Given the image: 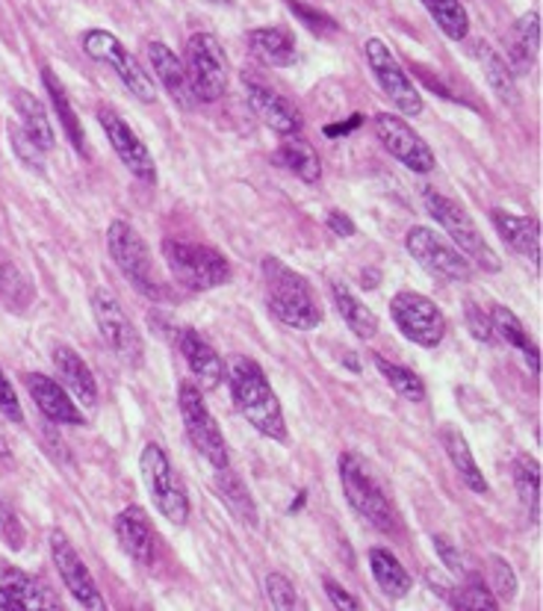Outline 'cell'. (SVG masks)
<instances>
[{
	"instance_id": "22",
	"label": "cell",
	"mask_w": 543,
	"mask_h": 611,
	"mask_svg": "<svg viewBox=\"0 0 543 611\" xmlns=\"http://www.w3.org/2000/svg\"><path fill=\"white\" fill-rule=\"evenodd\" d=\"M490 219H494V228L505 243L511 245L517 254H523L529 263L541 266V222L534 216H517L496 207V210H490Z\"/></svg>"
},
{
	"instance_id": "12",
	"label": "cell",
	"mask_w": 543,
	"mask_h": 611,
	"mask_svg": "<svg viewBox=\"0 0 543 611\" xmlns=\"http://www.w3.org/2000/svg\"><path fill=\"white\" fill-rule=\"evenodd\" d=\"M367 50V62L372 68V74L379 80V87L384 89V95L396 104L398 113H405V116H419L423 113V95H419V89L414 87V80L407 78V71L402 68L396 57H393V50L384 45L381 39H367L363 45Z\"/></svg>"
},
{
	"instance_id": "38",
	"label": "cell",
	"mask_w": 543,
	"mask_h": 611,
	"mask_svg": "<svg viewBox=\"0 0 543 611\" xmlns=\"http://www.w3.org/2000/svg\"><path fill=\"white\" fill-rule=\"evenodd\" d=\"M376 367H379L381 376L388 379L390 388L396 390L402 399H407V402H423L426 399V384H423V379H419L414 369L398 367V364H390L384 358H376Z\"/></svg>"
},
{
	"instance_id": "41",
	"label": "cell",
	"mask_w": 543,
	"mask_h": 611,
	"mask_svg": "<svg viewBox=\"0 0 543 611\" xmlns=\"http://www.w3.org/2000/svg\"><path fill=\"white\" fill-rule=\"evenodd\" d=\"M0 296H7L10 304H15V308H24V304H30V299H33V287H30L27 278L21 275L19 266H12V263H3V266H0Z\"/></svg>"
},
{
	"instance_id": "54",
	"label": "cell",
	"mask_w": 543,
	"mask_h": 611,
	"mask_svg": "<svg viewBox=\"0 0 543 611\" xmlns=\"http://www.w3.org/2000/svg\"><path fill=\"white\" fill-rule=\"evenodd\" d=\"M3 458H10V443H7V437L0 435V461H3Z\"/></svg>"
},
{
	"instance_id": "4",
	"label": "cell",
	"mask_w": 543,
	"mask_h": 611,
	"mask_svg": "<svg viewBox=\"0 0 543 611\" xmlns=\"http://www.w3.org/2000/svg\"><path fill=\"white\" fill-rule=\"evenodd\" d=\"M423 201H426V210L437 219V224L449 233V240L455 245L458 252L464 254L466 261H473L478 269L485 272H499L502 269V261H499V254L485 243V237L482 231L475 228V222L470 219L464 207L447 195H440L437 189H426L423 195Z\"/></svg>"
},
{
	"instance_id": "26",
	"label": "cell",
	"mask_w": 543,
	"mask_h": 611,
	"mask_svg": "<svg viewBox=\"0 0 543 611\" xmlns=\"http://www.w3.org/2000/svg\"><path fill=\"white\" fill-rule=\"evenodd\" d=\"M249 48L263 66L287 68L292 66L299 54H296V42H292L290 30L284 27H257L249 33Z\"/></svg>"
},
{
	"instance_id": "19",
	"label": "cell",
	"mask_w": 543,
	"mask_h": 611,
	"mask_svg": "<svg viewBox=\"0 0 543 611\" xmlns=\"http://www.w3.org/2000/svg\"><path fill=\"white\" fill-rule=\"evenodd\" d=\"M245 92H249V104L257 116L263 118V125H269L272 130H278L284 136H292L301 130V113L292 107L290 101L278 95L275 89L263 87L261 80H254L245 74L243 78Z\"/></svg>"
},
{
	"instance_id": "6",
	"label": "cell",
	"mask_w": 543,
	"mask_h": 611,
	"mask_svg": "<svg viewBox=\"0 0 543 611\" xmlns=\"http://www.w3.org/2000/svg\"><path fill=\"white\" fill-rule=\"evenodd\" d=\"M139 473H142L148 494L154 499L157 511L169 523L184 526L189 520V496H186L184 485H181V479L172 470V461L160 443H146L142 456H139Z\"/></svg>"
},
{
	"instance_id": "53",
	"label": "cell",
	"mask_w": 543,
	"mask_h": 611,
	"mask_svg": "<svg viewBox=\"0 0 543 611\" xmlns=\"http://www.w3.org/2000/svg\"><path fill=\"white\" fill-rule=\"evenodd\" d=\"M0 611H15V602H12L10 591L3 585H0Z\"/></svg>"
},
{
	"instance_id": "43",
	"label": "cell",
	"mask_w": 543,
	"mask_h": 611,
	"mask_svg": "<svg viewBox=\"0 0 543 611\" xmlns=\"http://www.w3.org/2000/svg\"><path fill=\"white\" fill-rule=\"evenodd\" d=\"M266 593H269V602L275 609H304V602L299 600V593L284 573L266 576Z\"/></svg>"
},
{
	"instance_id": "7",
	"label": "cell",
	"mask_w": 543,
	"mask_h": 611,
	"mask_svg": "<svg viewBox=\"0 0 543 611\" xmlns=\"http://www.w3.org/2000/svg\"><path fill=\"white\" fill-rule=\"evenodd\" d=\"M339 482H343V494H346L351 508L369 526H376L381 532H390L396 526V517H393L388 496L376 485V479L367 470V464L360 461V456H355V452H343L339 456Z\"/></svg>"
},
{
	"instance_id": "46",
	"label": "cell",
	"mask_w": 543,
	"mask_h": 611,
	"mask_svg": "<svg viewBox=\"0 0 543 611\" xmlns=\"http://www.w3.org/2000/svg\"><path fill=\"white\" fill-rule=\"evenodd\" d=\"M0 414L10 419V423H15V426H21V423H24V411H21V402H19V396H15V390H12L10 379L3 376V369H0Z\"/></svg>"
},
{
	"instance_id": "8",
	"label": "cell",
	"mask_w": 543,
	"mask_h": 611,
	"mask_svg": "<svg viewBox=\"0 0 543 611\" xmlns=\"http://www.w3.org/2000/svg\"><path fill=\"white\" fill-rule=\"evenodd\" d=\"M390 313H393V322L398 325V331L411 343L423 346V349H435L447 337V316L423 292H396L393 301H390Z\"/></svg>"
},
{
	"instance_id": "51",
	"label": "cell",
	"mask_w": 543,
	"mask_h": 611,
	"mask_svg": "<svg viewBox=\"0 0 543 611\" xmlns=\"http://www.w3.org/2000/svg\"><path fill=\"white\" fill-rule=\"evenodd\" d=\"M328 231L334 237H355V222L346 214L334 210V214H328Z\"/></svg>"
},
{
	"instance_id": "49",
	"label": "cell",
	"mask_w": 543,
	"mask_h": 611,
	"mask_svg": "<svg viewBox=\"0 0 543 611\" xmlns=\"http://www.w3.org/2000/svg\"><path fill=\"white\" fill-rule=\"evenodd\" d=\"M466 325H470V331H473L475 339H485V343H490V339H494L490 316H487L485 311H478L475 304H470V308H466Z\"/></svg>"
},
{
	"instance_id": "50",
	"label": "cell",
	"mask_w": 543,
	"mask_h": 611,
	"mask_svg": "<svg viewBox=\"0 0 543 611\" xmlns=\"http://www.w3.org/2000/svg\"><path fill=\"white\" fill-rule=\"evenodd\" d=\"M325 593H328V600L334 609H346V611H358L360 609V600H355L346 588L334 579H325Z\"/></svg>"
},
{
	"instance_id": "40",
	"label": "cell",
	"mask_w": 543,
	"mask_h": 611,
	"mask_svg": "<svg viewBox=\"0 0 543 611\" xmlns=\"http://www.w3.org/2000/svg\"><path fill=\"white\" fill-rule=\"evenodd\" d=\"M452 606L455 609H490L496 611L502 602L496 600V593L487 588L482 579H470L466 585H461L452 597Z\"/></svg>"
},
{
	"instance_id": "24",
	"label": "cell",
	"mask_w": 543,
	"mask_h": 611,
	"mask_svg": "<svg viewBox=\"0 0 543 611\" xmlns=\"http://www.w3.org/2000/svg\"><path fill=\"white\" fill-rule=\"evenodd\" d=\"M505 48H508V66L515 74H525L538 59V48H541V12L532 10L520 15L515 30L505 36Z\"/></svg>"
},
{
	"instance_id": "33",
	"label": "cell",
	"mask_w": 543,
	"mask_h": 611,
	"mask_svg": "<svg viewBox=\"0 0 543 611\" xmlns=\"http://www.w3.org/2000/svg\"><path fill=\"white\" fill-rule=\"evenodd\" d=\"M275 163L284 165L287 172H292L304 184H316L322 177L320 154L304 139H287V142H281V148L275 151Z\"/></svg>"
},
{
	"instance_id": "10",
	"label": "cell",
	"mask_w": 543,
	"mask_h": 611,
	"mask_svg": "<svg viewBox=\"0 0 543 611\" xmlns=\"http://www.w3.org/2000/svg\"><path fill=\"white\" fill-rule=\"evenodd\" d=\"M83 50H86L92 59H97V62L113 68L118 74V80L130 89V95L146 101V104L154 101L157 95L151 78H148L146 71H142V66L136 62L134 54H130L109 30H86V33H83Z\"/></svg>"
},
{
	"instance_id": "3",
	"label": "cell",
	"mask_w": 543,
	"mask_h": 611,
	"mask_svg": "<svg viewBox=\"0 0 543 611\" xmlns=\"http://www.w3.org/2000/svg\"><path fill=\"white\" fill-rule=\"evenodd\" d=\"M163 261L169 272L175 275V281L186 290H216V287L231 281V263L222 252H216L210 245L184 243L175 237H165Z\"/></svg>"
},
{
	"instance_id": "27",
	"label": "cell",
	"mask_w": 543,
	"mask_h": 611,
	"mask_svg": "<svg viewBox=\"0 0 543 611\" xmlns=\"http://www.w3.org/2000/svg\"><path fill=\"white\" fill-rule=\"evenodd\" d=\"M473 57L478 59V66L485 71L487 87L494 89L496 97L505 104H520V92H517V80L511 66L505 62V57L496 48H490L487 42H473Z\"/></svg>"
},
{
	"instance_id": "11",
	"label": "cell",
	"mask_w": 543,
	"mask_h": 611,
	"mask_svg": "<svg viewBox=\"0 0 543 611\" xmlns=\"http://www.w3.org/2000/svg\"><path fill=\"white\" fill-rule=\"evenodd\" d=\"M177 402H181V417H184L186 435L193 440V447L201 452V458H207L216 470L231 464L222 428L216 426L210 407H207V402L201 399V390L193 388V384H184Z\"/></svg>"
},
{
	"instance_id": "52",
	"label": "cell",
	"mask_w": 543,
	"mask_h": 611,
	"mask_svg": "<svg viewBox=\"0 0 543 611\" xmlns=\"http://www.w3.org/2000/svg\"><path fill=\"white\" fill-rule=\"evenodd\" d=\"M360 118L363 116H351L346 125H331V127H325V136H346V134H351L355 127L360 125Z\"/></svg>"
},
{
	"instance_id": "18",
	"label": "cell",
	"mask_w": 543,
	"mask_h": 611,
	"mask_svg": "<svg viewBox=\"0 0 543 611\" xmlns=\"http://www.w3.org/2000/svg\"><path fill=\"white\" fill-rule=\"evenodd\" d=\"M116 538L136 564L142 567H151L154 564L157 553V532L151 520H148L146 508L139 505H127L125 511H118L116 517Z\"/></svg>"
},
{
	"instance_id": "23",
	"label": "cell",
	"mask_w": 543,
	"mask_h": 611,
	"mask_svg": "<svg viewBox=\"0 0 543 611\" xmlns=\"http://www.w3.org/2000/svg\"><path fill=\"white\" fill-rule=\"evenodd\" d=\"M148 62L154 68L157 80L163 83L165 92L172 95L177 107L184 109H193L195 107V97L189 92V83H186V71H184V62L177 59V54L165 42H148Z\"/></svg>"
},
{
	"instance_id": "28",
	"label": "cell",
	"mask_w": 543,
	"mask_h": 611,
	"mask_svg": "<svg viewBox=\"0 0 543 611\" xmlns=\"http://www.w3.org/2000/svg\"><path fill=\"white\" fill-rule=\"evenodd\" d=\"M3 588L10 591L15 611L30 609H59V600L50 593L45 583H39L36 576L19 570V567H7L3 570Z\"/></svg>"
},
{
	"instance_id": "48",
	"label": "cell",
	"mask_w": 543,
	"mask_h": 611,
	"mask_svg": "<svg viewBox=\"0 0 543 611\" xmlns=\"http://www.w3.org/2000/svg\"><path fill=\"white\" fill-rule=\"evenodd\" d=\"M0 526H3V534H7L12 550H21L24 546V529H21L15 511H10V505H0Z\"/></svg>"
},
{
	"instance_id": "39",
	"label": "cell",
	"mask_w": 543,
	"mask_h": 611,
	"mask_svg": "<svg viewBox=\"0 0 543 611\" xmlns=\"http://www.w3.org/2000/svg\"><path fill=\"white\" fill-rule=\"evenodd\" d=\"M490 328H494V337H499L502 343H508L511 349H520V351H529L534 346L529 334H525L523 322L517 320L515 313L502 308V304H496L494 311H490Z\"/></svg>"
},
{
	"instance_id": "37",
	"label": "cell",
	"mask_w": 543,
	"mask_h": 611,
	"mask_svg": "<svg viewBox=\"0 0 543 611\" xmlns=\"http://www.w3.org/2000/svg\"><path fill=\"white\" fill-rule=\"evenodd\" d=\"M423 7L452 42H464L470 36V15L461 0H423Z\"/></svg>"
},
{
	"instance_id": "9",
	"label": "cell",
	"mask_w": 543,
	"mask_h": 611,
	"mask_svg": "<svg viewBox=\"0 0 543 611\" xmlns=\"http://www.w3.org/2000/svg\"><path fill=\"white\" fill-rule=\"evenodd\" d=\"M405 249L423 269L443 278V281H470L473 278V263L466 261L447 237H440L426 224H414L407 231Z\"/></svg>"
},
{
	"instance_id": "42",
	"label": "cell",
	"mask_w": 543,
	"mask_h": 611,
	"mask_svg": "<svg viewBox=\"0 0 543 611\" xmlns=\"http://www.w3.org/2000/svg\"><path fill=\"white\" fill-rule=\"evenodd\" d=\"M287 7H290L292 15H296L304 27L311 30V33H316V36H334V33L339 30V24L331 19V15H325V12H320V10H313V7L301 3V0H287Z\"/></svg>"
},
{
	"instance_id": "55",
	"label": "cell",
	"mask_w": 543,
	"mask_h": 611,
	"mask_svg": "<svg viewBox=\"0 0 543 611\" xmlns=\"http://www.w3.org/2000/svg\"><path fill=\"white\" fill-rule=\"evenodd\" d=\"M213 3H228V0H213Z\"/></svg>"
},
{
	"instance_id": "20",
	"label": "cell",
	"mask_w": 543,
	"mask_h": 611,
	"mask_svg": "<svg viewBox=\"0 0 543 611\" xmlns=\"http://www.w3.org/2000/svg\"><path fill=\"white\" fill-rule=\"evenodd\" d=\"M24 384H27L30 396H33V402L39 405V411L50 423H59V426H83L86 423L83 414L78 411V405L68 399L66 388L57 384L54 379L42 376V372H27Z\"/></svg>"
},
{
	"instance_id": "29",
	"label": "cell",
	"mask_w": 543,
	"mask_h": 611,
	"mask_svg": "<svg viewBox=\"0 0 543 611\" xmlns=\"http://www.w3.org/2000/svg\"><path fill=\"white\" fill-rule=\"evenodd\" d=\"M12 104H15V113H19L24 134H27L42 151H50L54 142H57V136H54V125H50L45 104H42L36 95H30L27 89H15Z\"/></svg>"
},
{
	"instance_id": "36",
	"label": "cell",
	"mask_w": 543,
	"mask_h": 611,
	"mask_svg": "<svg viewBox=\"0 0 543 611\" xmlns=\"http://www.w3.org/2000/svg\"><path fill=\"white\" fill-rule=\"evenodd\" d=\"M515 485L532 523L541 520V464L532 456L515 458Z\"/></svg>"
},
{
	"instance_id": "21",
	"label": "cell",
	"mask_w": 543,
	"mask_h": 611,
	"mask_svg": "<svg viewBox=\"0 0 543 611\" xmlns=\"http://www.w3.org/2000/svg\"><path fill=\"white\" fill-rule=\"evenodd\" d=\"M175 339H177V349H181V355H184L189 369H193V376L198 379V384H201L204 390L219 388L228 372H224L222 358L216 355L213 346H210V343L193 328H181Z\"/></svg>"
},
{
	"instance_id": "32",
	"label": "cell",
	"mask_w": 543,
	"mask_h": 611,
	"mask_svg": "<svg viewBox=\"0 0 543 611\" xmlns=\"http://www.w3.org/2000/svg\"><path fill=\"white\" fill-rule=\"evenodd\" d=\"M331 299H334V304H337L343 322H346L360 339L376 337V331H379V316L369 311L367 304H363V301H360L346 284H331Z\"/></svg>"
},
{
	"instance_id": "31",
	"label": "cell",
	"mask_w": 543,
	"mask_h": 611,
	"mask_svg": "<svg viewBox=\"0 0 543 611\" xmlns=\"http://www.w3.org/2000/svg\"><path fill=\"white\" fill-rule=\"evenodd\" d=\"M369 570L376 576L381 591L388 593V597H393V600H402V597H407V591L414 588L411 573H407L396 555L390 553V550H384V546H372V550H369Z\"/></svg>"
},
{
	"instance_id": "15",
	"label": "cell",
	"mask_w": 543,
	"mask_h": 611,
	"mask_svg": "<svg viewBox=\"0 0 543 611\" xmlns=\"http://www.w3.org/2000/svg\"><path fill=\"white\" fill-rule=\"evenodd\" d=\"M372 125H376L381 146L388 148L405 169L417 172V175H428L437 165L435 151L428 148V142H423V136L407 125L405 118L393 116V113H379Z\"/></svg>"
},
{
	"instance_id": "44",
	"label": "cell",
	"mask_w": 543,
	"mask_h": 611,
	"mask_svg": "<svg viewBox=\"0 0 543 611\" xmlns=\"http://www.w3.org/2000/svg\"><path fill=\"white\" fill-rule=\"evenodd\" d=\"M10 142H12V151H15V157H19L21 163L27 165V169H36V172H42L45 169V151H42L33 139H30L27 134H24V127H10Z\"/></svg>"
},
{
	"instance_id": "35",
	"label": "cell",
	"mask_w": 543,
	"mask_h": 611,
	"mask_svg": "<svg viewBox=\"0 0 543 611\" xmlns=\"http://www.w3.org/2000/svg\"><path fill=\"white\" fill-rule=\"evenodd\" d=\"M42 80H45V89H48L50 104H54V113L59 116V125H62V130H66L71 148H74L78 154H86V139H83V127H80L78 113H74V107H71V101H68L66 89L59 87L50 68H45V71H42Z\"/></svg>"
},
{
	"instance_id": "17",
	"label": "cell",
	"mask_w": 543,
	"mask_h": 611,
	"mask_svg": "<svg viewBox=\"0 0 543 611\" xmlns=\"http://www.w3.org/2000/svg\"><path fill=\"white\" fill-rule=\"evenodd\" d=\"M97 118H101V127H104V134H107V142L113 146L118 160L125 163L127 172H130L134 177H139V181H146V184H154L157 181L154 157L148 154L146 142L130 130V125H127L125 118L109 107L97 109Z\"/></svg>"
},
{
	"instance_id": "47",
	"label": "cell",
	"mask_w": 543,
	"mask_h": 611,
	"mask_svg": "<svg viewBox=\"0 0 543 611\" xmlns=\"http://www.w3.org/2000/svg\"><path fill=\"white\" fill-rule=\"evenodd\" d=\"M435 550H437V555H440V562L447 564L449 570L455 573V576H464V573H466L464 558H461L458 546L449 541L447 534H435Z\"/></svg>"
},
{
	"instance_id": "45",
	"label": "cell",
	"mask_w": 543,
	"mask_h": 611,
	"mask_svg": "<svg viewBox=\"0 0 543 611\" xmlns=\"http://www.w3.org/2000/svg\"><path fill=\"white\" fill-rule=\"evenodd\" d=\"M490 579H494V593L499 602L511 600L517 593L515 570H511V564L505 562V558H499V555L490 558Z\"/></svg>"
},
{
	"instance_id": "30",
	"label": "cell",
	"mask_w": 543,
	"mask_h": 611,
	"mask_svg": "<svg viewBox=\"0 0 543 611\" xmlns=\"http://www.w3.org/2000/svg\"><path fill=\"white\" fill-rule=\"evenodd\" d=\"M440 440H443V449H447L449 461L455 464L458 475L464 479V485L473 491V494H482L485 496L487 491H490V485H487L485 473L478 470V464H475L473 452H470V443H466V437L458 431V428L452 426H443V431H440Z\"/></svg>"
},
{
	"instance_id": "14",
	"label": "cell",
	"mask_w": 543,
	"mask_h": 611,
	"mask_svg": "<svg viewBox=\"0 0 543 611\" xmlns=\"http://www.w3.org/2000/svg\"><path fill=\"white\" fill-rule=\"evenodd\" d=\"M107 245L118 272L127 281L134 284L136 290L146 296H157V278L154 266H151V252H148L146 240L136 233L127 222H113L107 228Z\"/></svg>"
},
{
	"instance_id": "25",
	"label": "cell",
	"mask_w": 543,
	"mask_h": 611,
	"mask_svg": "<svg viewBox=\"0 0 543 611\" xmlns=\"http://www.w3.org/2000/svg\"><path fill=\"white\" fill-rule=\"evenodd\" d=\"M54 364H57L59 379H62V388L71 390L78 402H83L86 407H95L97 402V384L92 379V369L83 364L78 351L71 346H57L54 349Z\"/></svg>"
},
{
	"instance_id": "1",
	"label": "cell",
	"mask_w": 543,
	"mask_h": 611,
	"mask_svg": "<svg viewBox=\"0 0 543 611\" xmlns=\"http://www.w3.org/2000/svg\"><path fill=\"white\" fill-rule=\"evenodd\" d=\"M231 396L236 411L252 423L261 435L272 440H287V423H284L281 402L275 396L266 372L252 358H240L231 369Z\"/></svg>"
},
{
	"instance_id": "5",
	"label": "cell",
	"mask_w": 543,
	"mask_h": 611,
	"mask_svg": "<svg viewBox=\"0 0 543 611\" xmlns=\"http://www.w3.org/2000/svg\"><path fill=\"white\" fill-rule=\"evenodd\" d=\"M186 83L195 104H213L228 89V59L213 33H195L186 42Z\"/></svg>"
},
{
	"instance_id": "16",
	"label": "cell",
	"mask_w": 543,
	"mask_h": 611,
	"mask_svg": "<svg viewBox=\"0 0 543 611\" xmlns=\"http://www.w3.org/2000/svg\"><path fill=\"white\" fill-rule=\"evenodd\" d=\"M48 543H50V558H54V564H57L59 576H62V583H66V588L71 591V597H74L83 609H107V602L101 600V593H97V585L95 579H92V573H89V567L78 555V550L71 546L66 532L50 529Z\"/></svg>"
},
{
	"instance_id": "13",
	"label": "cell",
	"mask_w": 543,
	"mask_h": 611,
	"mask_svg": "<svg viewBox=\"0 0 543 611\" xmlns=\"http://www.w3.org/2000/svg\"><path fill=\"white\" fill-rule=\"evenodd\" d=\"M92 316L97 322L101 337L107 339V346L116 351L118 358L139 367L142 364V337L134 328V322L127 320L125 308L118 304V299L109 290L92 292Z\"/></svg>"
},
{
	"instance_id": "2",
	"label": "cell",
	"mask_w": 543,
	"mask_h": 611,
	"mask_svg": "<svg viewBox=\"0 0 543 611\" xmlns=\"http://www.w3.org/2000/svg\"><path fill=\"white\" fill-rule=\"evenodd\" d=\"M263 275L269 284V311L296 331H311L322 322V311L316 299H313L311 284L301 275L284 266L278 257H266L263 261Z\"/></svg>"
},
{
	"instance_id": "34",
	"label": "cell",
	"mask_w": 543,
	"mask_h": 611,
	"mask_svg": "<svg viewBox=\"0 0 543 611\" xmlns=\"http://www.w3.org/2000/svg\"><path fill=\"white\" fill-rule=\"evenodd\" d=\"M216 491L222 496V503L231 508V515L245 526H257V505H254L252 494L245 491L243 479L236 473H231L228 466H222L216 473Z\"/></svg>"
}]
</instances>
